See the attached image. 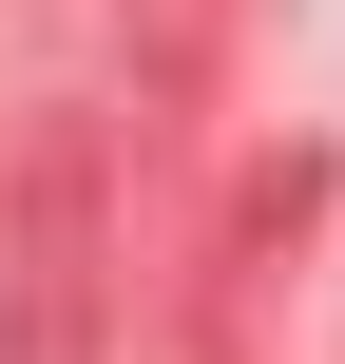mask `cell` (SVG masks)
I'll list each match as a JSON object with an SVG mask.
<instances>
[{
	"mask_svg": "<svg viewBox=\"0 0 345 364\" xmlns=\"http://www.w3.org/2000/svg\"><path fill=\"white\" fill-rule=\"evenodd\" d=\"M96 307H115V173L96 115H38L0 211V364H96Z\"/></svg>",
	"mask_w": 345,
	"mask_h": 364,
	"instance_id": "6da1fadb",
	"label": "cell"
}]
</instances>
